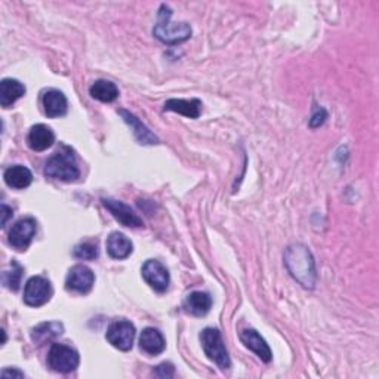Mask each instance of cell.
<instances>
[{"mask_svg": "<svg viewBox=\"0 0 379 379\" xmlns=\"http://www.w3.org/2000/svg\"><path fill=\"white\" fill-rule=\"evenodd\" d=\"M79 363L80 357L74 348L64 346V344H52L48 354V366L54 372L58 373L74 372Z\"/></svg>", "mask_w": 379, "mask_h": 379, "instance_id": "5", "label": "cell"}, {"mask_svg": "<svg viewBox=\"0 0 379 379\" xmlns=\"http://www.w3.org/2000/svg\"><path fill=\"white\" fill-rule=\"evenodd\" d=\"M240 341L245 344V347L254 351L264 363H270L273 359V353L266 342L255 329H245L240 332Z\"/></svg>", "mask_w": 379, "mask_h": 379, "instance_id": "12", "label": "cell"}, {"mask_svg": "<svg viewBox=\"0 0 379 379\" xmlns=\"http://www.w3.org/2000/svg\"><path fill=\"white\" fill-rule=\"evenodd\" d=\"M73 254L76 258L79 259H88V261H92L98 257V248L95 243H90V242H85V243H80L74 248Z\"/></svg>", "mask_w": 379, "mask_h": 379, "instance_id": "25", "label": "cell"}, {"mask_svg": "<svg viewBox=\"0 0 379 379\" xmlns=\"http://www.w3.org/2000/svg\"><path fill=\"white\" fill-rule=\"evenodd\" d=\"M90 97L101 102H113L119 97V89L110 80H97V82L89 89Z\"/></svg>", "mask_w": 379, "mask_h": 379, "instance_id": "23", "label": "cell"}, {"mask_svg": "<svg viewBox=\"0 0 379 379\" xmlns=\"http://www.w3.org/2000/svg\"><path fill=\"white\" fill-rule=\"evenodd\" d=\"M172 10L168 5H162L159 10L157 24L153 29L154 38L166 45H178L191 38V27L187 22H170Z\"/></svg>", "mask_w": 379, "mask_h": 379, "instance_id": "3", "label": "cell"}, {"mask_svg": "<svg viewBox=\"0 0 379 379\" xmlns=\"http://www.w3.org/2000/svg\"><path fill=\"white\" fill-rule=\"evenodd\" d=\"M200 341L204 354L208 355V359L215 362L218 367H221L223 371L229 369L232 366V360H229L228 351L225 348V344L223 341L221 332L213 328H206L200 334Z\"/></svg>", "mask_w": 379, "mask_h": 379, "instance_id": "4", "label": "cell"}, {"mask_svg": "<svg viewBox=\"0 0 379 379\" xmlns=\"http://www.w3.org/2000/svg\"><path fill=\"white\" fill-rule=\"evenodd\" d=\"M119 114L124 120V123L129 124V128L132 129L138 143L143 144V145L159 144V138L150 129H148L147 126L135 116V114L126 111V110H119Z\"/></svg>", "mask_w": 379, "mask_h": 379, "instance_id": "15", "label": "cell"}, {"mask_svg": "<svg viewBox=\"0 0 379 379\" xmlns=\"http://www.w3.org/2000/svg\"><path fill=\"white\" fill-rule=\"evenodd\" d=\"M95 283V274L92 273V270L86 266H82V264H79V266H74L73 268H70L67 274V280H65V288L68 291H73L77 293H89L94 288Z\"/></svg>", "mask_w": 379, "mask_h": 379, "instance_id": "10", "label": "cell"}, {"mask_svg": "<svg viewBox=\"0 0 379 379\" xmlns=\"http://www.w3.org/2000/svg\"><path fill=\"white\" fill-rule=\"evenodd\" d=\"M2 376L3 378H9V376H15V378H24V373L17 369H5L2 371Z\"/></svg>", "mask_w": 379, "mask_h": 379, "instance_id": "29", "label": "cell"}, {"mask_svg": "<svg viewBox=\"0 0 379 379\" xmlns=\"http://www.w3.org/2000/svg\"><path fill=\"white\" fill-rule=\"evenodd\" d=\"M104 208L114 216V220L119 221L123 227H129V228H140L144 227V221L140 216L135 213L134 209H131L128 204H124L123 202L114 200L110 197H104L101 200Z\"/></svg>", "mask_w": 379, "mask_h": 379, "instance_id": "11", "label": "cell"}, {"mask_svg": "<svg viewBox=\"0 0 379 379\" xmlns=\"http://www.w3.org/2000/svg\"><path fill=\"white\" fill-rule=\"evenodd\" d=\"M140 347L148 355L162 354L166 348V341L162 332L154 328H145L140 337Z\"/></svg>", "mask_w": 379, "mask_h": 379, "instance_id": "17", "label": "cell"}, {"mask_svg": "<svg viewBox=\"0 0 379 379\" xmlns=\"http://www.w3.org/2000/svg\"><path fill=\"white\" fill-rule=\"evenodd\" d=\"M26 95V86L17 79H3L0 82V104L3 108H9Z\"/></svg>", "mask_w": 379, "mask_h": 379, "instance_id": "16", "label": "cell"}, {"mask_svg": "<svg viewBox=\"0 0 379 379\" xmlns=\"http://www.w3.org/2000/svg\"><path fill=\"white\" fill-rule=\"evenodd\" d=\"M136 335L135 326L128 320H116L108 326L106 338L114 348L120 351H129L134 347Z\"/></svg>", "mask_w": 379, "mask_h": 379, "instance_id": "6", "label": "cell"}, {"mask_svg": "<svg viewBox=\"0 0 379 379\" xmlns=\"http://www.w3.org/2000/svg\"><path fill=\"white\" fill-rule=\"evenodd\" d=\"M211 307L212 296L206 292H193L186 298V301H184L186 312L196 317H203L208 314Z\"/></svg>", "mask_w": 379, "mask_h": 379, "instance_id": "19", "label": "cell"}, {"mask_svg": "<svg viewBox=\"0 0 379 379\" xmlns=\"http://www.w3.org/2000/svg\"><path fill=\"white\" fill-rule=\"evenodd\" d=\"M153 375L159 378H172L175 375V367L172 363H162L153 371Z\"/></svg>", "mask_w": 379, "mask_h": 379, "instance_id": "26", "label": "cell"}, {"mask_svg": "<svg viewBox=\"0 0 379 379\" xmlns=\"http://www.w3.org/2000/svg\"><path fill=\"white\" fill-rule=\"evenodd\" d=\"M64 334V326L60 321H46V323H40L31 332V339L38 346H42L45 342L54 341Z\"/></svg>", "mask_w": 379, "mask_h": 379, "instance_id": "22", "label": "cell"}, {"mask_svg": "<svg viewBox=\"0 0 379 379\" xmlns=\"http://www.w3.org/2000/svg\"><path fill=\"white\" fill-rule=\"evenodd\" d=\"M3 178H5V182L8 184V186L10 188H15V190H24L33 182L31 170L26 166H21V165L8 168L5 170Z\"/></svg>", "mask_w": 379, "mask_h": 379, "instance_id": "21", "label": "cell"}, {"mask_svg": "<svg viewBox=\"0 0 379 379\" xmlns=\"http://www.w3.org/2000/svg\"><path fill=\"white\" fill-rule=\"evenodd\" d=\"M284 266L292 277L304 286L305 289H313L316 286V262L304 245H291L284 252Z\"/></svg>", "mask_w": 379, "mask_h": 379, "instance_id": "1", "label": "cell"}, {"mask_svg": "<svg viewBox=\"0 0 379 379\" xmlns=\"http://www.w3.org/2000/svg\"><path fill=\"white\" fill-rule=\"evenodd\" d=\"M38 232V223L34 218H22L9 232V245L22 252L26 250Z\"/></svg>", "mask_w": 379, "mask_h": 379, "instance_id": "8", "label": "cell"}, {"mask_svg": "<svg viewBox=\"0 0 379 379\" xmlns=\"http://www.w3.org/2000/svg\"><path fill=\"white\" fill-rule=\"evenodd\" d=\"M328 119V113L326 110L323 108H314V113H313V116H312V120H309V128H318V126H321L325 123V120Z\"/></svg>", "mask_w": 379, "mask_h": 379, "instance_id": "27", "label": "cell"}, {"mask_svg": "<svg viewBox=\"0 0 379 379\" xmlns=\"http://www.w3.org/2000/svg\"><path fill=\"white\" fill-rule=\"evenodd\" d=\"M27 143L33 152L40 153V152L48 150V148H51L54 145L55 134L52 132L49 126L42 124V123L34 124L29 132Z\"/></svg>", "mask_w": 379, "mask_h": 379, "instance_id": "14", "label": "cell"}, {"mask_svg": "<svg viewBox=\"0 0 379 379\" xmlns=\"http://www.w3.org/2000/svg\"><path fill=\"white\" fill-rule=\"evenodd\" d=\"M45 175L65 182L76 181L80 177V169L72 147L61 145L54 156L48 159L45 165Z\"/></svg>", "mask_w": 379, "mask_h": 379, "instance_id": "2", "label": "cell"}, {"mask_svg": "<svg viewBox=\"0 0 379 379\" xmlns=\"http://www.w3.org/2000/svg\"><path fill=\"white\" fill-rule=\"evenodd\" d=\"M42 102H43L45 114L51 119L63 118L67 114L68 102H67V98H65V95L63 94L61 90H56V89L46 90L43 94Z\"/></svg>", "mask_w": 379, "mask_h": 379, "instance_id": "13", "label": "cell"}, {"mask_svg": "<svg viewBox=\"0 0 379 379\" xmlns=\"http://www.w3.org/2000/svg\"><path fill=\"white\" fill-rule=\"evenodd\" d=\"M165 111H175L190 119H197L202 113V101L194 99H168L165 102Z\"/></svg>", "mask_w": 379, "mask_h": 379, "instance_id": "20", "label": "cell"}, {"mask_svg": "<svg viewBox=\"0 0 379 379\" xmlns=\"http://www.w3.org/2000/svg\"><path fill=\"white\" fill-rule=\"evenodd\" d=\"M134 250V245L124 234L114 232L107 239V252L113 259H126Z\"/></svg>", "mask_w": 379, "mask_h": 379, "instance_id": "18", "label": "cell"}, {"mask_svg": "<svg viewBox=\"0 0 379 379\" xmlns=\"http://www.w3.org/2000/svg\"><path fill=\"white\" fill-rule=\"evenodd\" d=\"M51 296H52V284L46 277H42V275H34V277H31L27 282L26 289H24V303L29 307H34V308L42 307L46 303H49Z\"/></svg>", "mask_w": 379, "mask_h": 379, "instance_id": "7", "label": "cell"}, {"mask_svg": "<svg viewBox=\"0 0 379 379\" xmlns=\"http://www.w3.org/2000/svg\"><path fill=\"white\" fill-rule=\"evenodd\" d=\"M10 267H13L10 268V271H5V274H3V284L6 286L8 289L15 292L19 289L21 277H22V273H24V268H22L17 261H13Z\"/></svg>", "mask_w": 379, "mask_h": 379, "instance_id": "24", "label": "cell"}, {"mask_svg": "<svg viewBox=\"0 0 379 379\" xmlns=\"http://www.w3.org/2000/svg\"><path fill=\"white\" fill-rule=\"evenodd\" d=\"M143 277L147 282V284H150V288H153L156 292L163 293L169 288V271L160 261L156 259H148L143 266Z\"/></svg>", "mask_w": 379, "mask_h": 379, "instance_id": "9", "label": "cell"}, {"mask_svg": "<svg viewBox=\"0 0 379 379\" xmlns=\"http://www.w3.org/2000/svg\"><path fill=\"white\" fill-rule=\"evenodd\" d=\"M14 215V211L9 208V206L6 204H2V227H6L9 218H13Z\"/></svg>", "mask_w": 379, "mask_h": 379, "instance_id": "28", "label": "cell"}]
</instances>
